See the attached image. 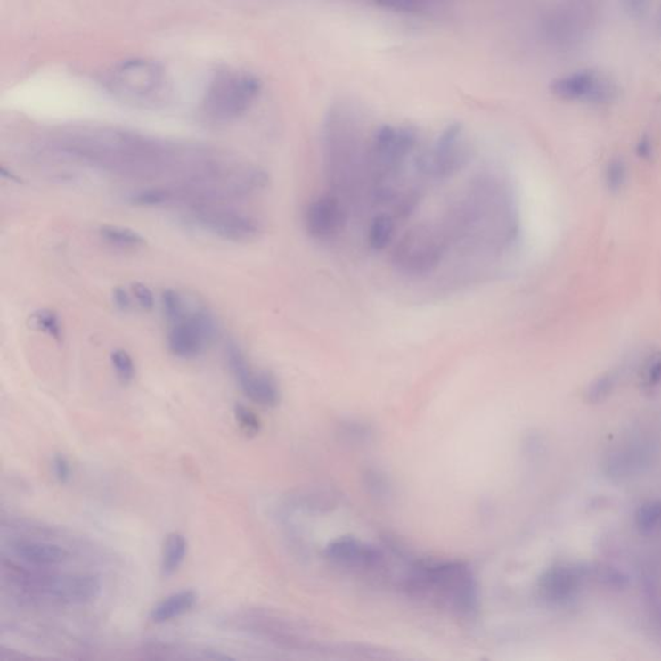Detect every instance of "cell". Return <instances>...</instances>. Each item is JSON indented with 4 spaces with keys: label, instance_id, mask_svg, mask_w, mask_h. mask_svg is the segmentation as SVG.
<instances>
[{
    "label": "cell",
    "instance_id": "obj_30",
    "mask_svg": "<svg viewBox=\"0 0 661 661\" xmlns=\"http://www.w3.org/2000/svg\"><path fill=\"white\" fill-rule=\"evenodd\" d=\"M111 364H113L115 373L122 384H129L136 376V366L134 359L128 352L123 349H117L111 353Z\"/></svg>",
    "mask_w": 661,
    "mask_h": 661
},
{
    "label": "cell",
    "instance_id": "obj_23",
    "mask_svg": "<svg viewBox=\"0 0 661 661\" xmlns=\"http://www.w3.org/2000/svg\"><path fill=\"white\" fill-rule=\"evenodd\" d=\"M30 324L33 329L47 333L54 340L61 341L64 338L61 319L56 312L51 309H39L30 315Z\"/></svg>",
    "mask_w": 661,
    "mask_h": 661
},
{
    "label": "cell",
    "instance_id": "obj_22",
    "mask_svg": "<svg viewBox=\"0 0 661 661\" xmlns=\"http://www.w3.org/2000/svg\"><path fill=\"white\" fill-rule=\"evenodd\" d=\"M395 218L388 214L378 215L371 223L369 230V243L375 251H382L392 243L395 238Z\"/></svg>",
    "mask_w": 661,
    "mask_h": 661
},
{
    "label": "cell",
    "instance_id": "obj_9",
    "mask_svg": "<svg viewBox=\"0 0 661 661\" xmlns=\"http://www.w3.org/2000/svg\"><path fill=\"white\" fill-rule=\"evenodd\" d=\"M183 223L192 229L234 243L251 242L261 233V224L257 218L230 208L229 204L184 209Z\"/></svg>",
    "mask_w": 661,
    "mask_h": 661
},
{
    "label": "cell",
    "instance_id": "obj_19",
    "mask_svg": "<svg viewBox=\"0 0 661 661\" xmlns=\"http://www.w3.org/2000/svg\"><path fill=\"white\" fill-rule=\"evenodd\" d=\"M339 499L335 493L323 487L306 488L292 496V504L301 510L312 513H327L338 505Z\"/></svg>",
    "mask_w": 661,
    "mask_h": 661
},
{
    "label": "cell",
    "instance_id": "obj_32",
    "mask_svg": "<svg viewBox=\"0 0 661 661\" xmlns=\"http://www.w3.org/2000/svg\"><path fill=\"white\" fill-rule=\"evenodd\" d=\"M234 416L240 425L241 430L247 437H255L261 432V421L254 411L243 404H235Z\"/></svg>",
    "mask_w": 661,
    "mask_h": 661
},
{
    "label": "cell",
    "instance_id": "obj_28",
    "mask_svg": "<svg viewBox=\"0 0 661 661\" xmlns=\"http://www.w3.org/2000/svg\"><path fill=\"white\" fill-rule=\"evenodd\" d=\"M339 432L345 441L353 445L369 444L373 437L372 428L358 420H345Z\"/></svg>",
    "mask_w": 661,
    "mask_h": 661
},
{
    "label": "cell",
    "instance_id": "obj_8",
    "mask_svg": "<svg viewBox=\"0 0 661 661\" xmlns=\"http://www.w3.org/2000/svg\"><path fill=\"white\" fill-rule=\"evenodd\" d=\"M447 249L445 237L438 229L420 224L407 230L393 249L392 263L402 274L421 277L441 264Z\"/></svg>",
    "mask_w": 661,
    "mask_h": 661
},
{
    "label": "cell",
    "instance_id": "obj_12",
    "mask_svg": "<svg viewBox=\"0 0 661 661\" xmlns=\"http://www.w3.org/2000/svg\"><path fill=\"white\" fill-rule=\"evenodd\" d=\"M554 96L565 102H582L605 106L616 102L619 86L611 77L596 70H580L553 80L551 86Z\"/></svg>",
    "mask_w": 661,
    "mask_h": 661
},
{
    "label": "cell",
    "instance_id": "obj_25",
    "mask_svg": "<svg viewBox=\"0 0 661 661\" xmlns=\"http://www.w3.org/2000/svg\"><path fill=\"white\" fill-rule=\"evenodd\" d=\"M619 371L616 370L608 371L603 375L598 376L596 380L592 382L586 389V401L591 402V404L605 401L614 392L617 382H619Z\"/></svg>",
    "mask_w": 661,
    "mask_h": 661
},
{
    "label": "cell",
    "instance_id": "obj_13",
    "mask_svg": "<svg viewBox=\"0 0 661 661\" xmlns=\"http://www.w3.org/2000/svg\"><path fill=\"white\" fill-rule=\"evenodd\" d=\"M226 361L235 381L252 402L270 408L280 404L281 389L277 379L267 371L255 370L237 344L230 343L226 347Z\"/></svg>",
    "mask_w": 661,
    "mask_h": 661
},
{
    "label": "cell",
    "instance_id": "obj_1",
    "mask_svg": "<svg viewBox=\"0 0 661 661\" xmlns=\"http://www.w3.org/2000/svg\"><path fill=\"white\" fill-rule=\"evenodd\" d=\"M45 151L114 176L163 183L202 174L224 159L200 146L106 127L60 132L47 140Z\"/></svg>",
    "mask_w": 661,
    "mask_h": 661
},
{
    "label": "cell",
    "instance_id": "obj_17",
    "mask_svg": "<svg viewBox=\"0 0 661 661\" xmlns=\"http://www.w3.org/2000/svg\"><path fill=\"white\" fill-rule=\"evenodd\" d=\"M12 553L31 567L51 568L69 559V551L60 545L34 540H17L12 543Z\"/></svg>",
    "mask_w": 661,
    "mask_h": 661
},
{
    "label": "cell",
    "instance_id": "obj_7",
    "mask_svg": "<svg viewBox=\"0 0 661 661\" xmlns=\"http://www.w3.org/2000/svg\"><path fill=\"white\" fill-rule=\"evenodd\" d=\"M167 74L155 60L132 57L109 69L105 87L118 99L132 103L158 102L165 94Z\"/></svg>",
    "mask_w": 661,
    "mask_h": 661
},
{
    "label": "cell",
    "instance_id": "obj_3",
    "mask_svg": "<svg viewBox=\"0 0 661 661\" xmlns=\"http://www.w3.org/2000/svg\"><path fill=\"white\" fill-rule=\"evenodd\" d=\"M401 586L408 596L433 600L462 619L478 616V580L467 563L415 560L404 568Z\"/></svg>",
    "mask_w": 661,
    "mask_h": 661
},
{
    "label": "cell",
    "instance_id": "obj_2",
    "mask_svg": "<svg viewBox=\"0 0 661 661\" xmlns=\"http://www.w3.org/2000/svg\"><path fill=\"white\" fill-rule=\"evenodd\" d=\"M267 183L269 176L260 167L224 159L202 174L137 189L128 195V202L137 207L183 209L230 204L257 194Z\"/></svg>",
    "mask_w": 661,
    "mask_h": 661
},
{
    "label": "cell",
    "instance_id": "obj_31",
    "mask_svg": "<svg viewBox=\"0 0 661 661\" xmlns=\"http://www.w3.org/2000/svg\"><path fill=\"white\" fill-rule=\"evenodd\" d=\"M641 381L645 389L652 390L661 384V352L649 356L641 371Z\"/></svg>",
    "mask_w": 661,
    "mask_h": 661
},
{
    "label": "cell",
    "instance_id": "obj_26",
    "mask_svg": "<svg viewBox=\"0 0 661 661\" xmlns=\"http://www.w3.org/2000/svg\"><path fill=\"white\" fill-rule=\"evenodd\" d=\"M160 304H162L163 315L169 323L178 321L189 309V301L186 300L185 296L174 289H167L162 292Z\"/></svg>",
    "mask_w": 661,
    "mask_h": 661
},
{
    "label": "cell",
    "instance_id": "obj_21",
    "mask_svg": "<svg viewBox=\"0 0 661 661\" xmlns=\"http://www.w3.org/2000/svg\"><path fill=\"white\" fill-rule=\"evenodd\" d=\"M103 242L122 249H137L145 246L146 240L136 230L117 225H103L99 230Z\"/></svg>",
    "mask_w": 661,
    "mask_h": 661
},
{
    "label": "cell",
    "instance_id": "obj_37",
    "mask_svg": "<svg viewBox=\"0 0 661 661\" xmlns=\"http://www.w3.org/2000/svg\"><path fill=\"white\" fill-rule=\"evenodd\" d=\"M113 303L118 310L127 313L134 307V295L123 287H117L113 291Z\"/></svg>",
    "mask_w": 661,
    "mask_h": 661
},
{
    "label": "cell",
    "instance_id": "obj_16",
    "mask_svg": "<svg viewBox=\"0 0 661 661\" xmlns=\"http://www.w3.org/2000/svg\"><path fill=\"white\" fill-rule=\"evenodd\" d=\"M304 223L307 234L314 240H332L347 224V207L335 192L319 195L307 204Z\"/></svg>",
    "mask_w": 661,
    "mask_h": 661
},
{
    "label": "cell",
    "instance_id": "obj_38",
    "mask_svg": "<svg viewBox=\"0 0 661 661\" xmlns=\"http://www.w3.org/2000/svg\"><path fill=\"white\" fill-rule=\"evenodd\" d=\"M636 151L638 157L642 158V159H651L652 154H654V146H652L651 140L648 136H643L642 139L638 141Z\"/></svg>",
    "mask_w": 661,
    "mask_h": 661
},
{
    "label": "cell",
    "instance_id": "obj_6",
    "mask_svg": "<svg viewBox=\"0 0 661 661\" xmlns=\"http://www.w3.org/2000/svg\"><path fill=\"white\" fill-rule=\"evenodd\" d=\"M263 91V82L254 73L225 70L211 80L203 100V113L209 120L228 123L251 109Z\"/></svg>",
    "mask_w": 661,
    "mask_h": 661
},
{
    "label": "cell",
    "instance_id": "obj_27",
    "mask_svg": "<svg viewBox=\"0 0 661 661\" xmlns=\"http://www.w3.org/2000/svg\"><path fill=\"white\" fill-rule=\"evenodd\" d=\"M628 166L622 158H614L606 165L605 184L610 192L617 194L628 183Z\"/></svg>",
    "mask_w": 661,
    "mask_h": 661
},
{
    "label": "cell",
    "instance_id": "obj_18",
    "mask_svg": "<svg viewBox=\"0 0 661 661\" xmlns=\"http://www.w3.org/2000/svg\"><path fill=\"white\" fill-rule=\"evenodd\" d=\"M198 600L197 592L181 591L163 598L151 611V620L155 624L172 622L194 608Z\"/></svg>",
    "mask_w": 661,
    "mask_h": 661
},
{
    "label": "cell",
    "instance_id": "obj_36",
    "mask_svg": "<svg viewBox=\"0 0 661 661\" xmlns=\"http://www.w3.org/2000/svg\"><path fill=\"white\" fill-rule=\"evenodd\" d=\"M651 0H620L624 12L631 19H641L646 12Z\"/></svg>",
    "mask_w": 661,
    "mask_h": 661
},
{
    "label": "cell",
    "instance_id": "obj_39",
    "mask_svg": "<svg viewBox=\"0 0 661 661\" xmlns=\"http://www.w3.org/2000/svg\"><path fill=\"white\" fill-rule=\"evenodd\" d=\"M574 2L586 8V10L592 11V12L598 13L603 0H574Z\"/></svg>",
    "mask_w": 661,
    "mask_h": 661
},
{
    "label": "cell",
    "instance_id": "obj_10",
    "mask_svg": "<svg viewBox=\"0 0 661 661\" xmlns=\"http://www.w3.org/2000/svg\"><path fill=\"white\" fill-rule=\"evenodd\" d=\"M169 327L167 347L172 355L194 359L202 355L217 338V323L206 307L189 306L185 314Z\"/></svg>",
    "mask_w": 661,
    "mask_h": 661
},
{
    "label": "cell",
    "instance_id": "obj_15",
    "mask_svg": "<svg viewBox=\"0 0 661 661\" xmlns=\"http://www.w3.org/2000/svg\"><path fill=\"white\" fill-rule=\"evenodd\" d=\"M324 556L336 567L359 573H376L388 565L387 553L382 549L352 536L332 540L324 549Z\"/></svg>",
    "mask_w": 661,
    "mask_h": 661
},
{
    "label": "cell",
    "instance_id": "obj_20",
    "mask_svg": "<svg viewBox=\"0 0 661 661\" xmlns=\"http://www.w3.org/2000/svg\"><path fill=\"white\" fill-rule=\"evenodd\" d=\"M188 539L180 533H171L166 537L163 544L160 573L163 577L176 574L188 556Z\"/></svg>",
    "mask_w": 661,
    "mask_h": 661
},
{
    "label": "cell",
    "instance_id": "obj_35",
    "mask_svg": "<svg viewBox=\"0 0 661 661\" xmlns=\"http://www.w3.org/2000/svg\"><path fill=\"white\" fill-rule=\"evenodd\" d=\"M52 470H53L54 478L60 482V484H68L71 479V465L69 460L65 458L61 453H57L52 459Z\"/></svg>",
    "mask_w": 661,
    "mask_h": 661
},
{
    "label": "cell",
    "instance_id": "obj_24",
    "mask_svg": "<svg viewBox=\"0 0 661 661\" xmlns=\"http://www.w3.org/2000/svg\"><path fill=\"white\" fill-rule=\"evenodd\" d=\"M636 525L640 533L652 534L661 527V499L649 500L637 509Z\"/></svg>",
    "mask_w": 661,
    "mask_h": 661
},
{
    "label": "cell",
    "instance_id": "obj_33",
    "mask_svg": "<svg viewBox=\"0 0 661 661\" xmlns=\"http://www.w3.org/2000/svg\"><path fill=\"white\" fill-rule=\"evenodd\" d=\"M375 2L384 10L399 13L419 12L424 4V0H375Z\"/></svg>",
    "mask_w": 661,
    "mask_h": 661
},
{
    "label": "cell",
    "instance_id": "obj_40",
    "mask_svg": "<svg viewBox=\"0 0 661 661\" xmlns=\"http://www.w3.org/2000/svg\"><path fill=\"white\" fill-rule=\"evenodd\" d=\"M657 33H659V36L661 38V4L659 8V12H657Z\"/></svg>",
    "mask_w": 661,
    "mask_h": 661
},
{
    "label": "cell",
    "instance_id": "obj_34",
    "mask_svg": "<svg viewBox=\"0 0 661 661\" xmlns=\"http://www.w3.org/2000/svg\"><path fill=\"white\" fill-rule=\"evenodd\" d=\"M131 292L141 309L146 310V312L153 309L155 306L154 293L146 284L136 282V283L132 284Z\"/></svg>",
    "mask_w": 661,
    "mask_h": 661
},
{
    "label": "cell",
    "instance_id": "obj_5",
    "mask_svg": "<svg viewBox=\"0 0 661 661\" xmlns=\"http://www.w3.org/2000/svg\"><path fill=\"white\" fill-rule=\"evenodd\" d=\"M3 566L14 585L56 602L82 605L96 600L102 593V583L92 575L43 573L39 567L33 570L12 562H4Z\"/></svg>",
    "mask_w": 661,
    "mask_h": 661
},
{
    "label": "cell",
    "instance_id": "obj_4",
    "mask_svg": "<svg viewBox=\"0 0 661 661\" xmlns=\"http://www.w3.org/2000/svg\"><path fill=\"white\" fill-rule=\"evenodd\" d=\"M323 143L327 177L335 194H356L364 175L369 177V145L364 143L361 123L352 109L338 105L327 114Z\"/></svg>",
    "mask_w": 661,
    "mask_h": 661
},
{
    "label": "cell",
    "instance_id": "obj_11",
    "mask_svg": "<svg viewBox=\"0 0 661 661\" xmlns=\"http://www.w3.org/2000/svg\"><path fill=\"white\" fill-rule=\"evenodd\" d=\"M469 162V149L464 139V129L459 123L448 126L439 135L429 151L416 160L421 174L433 178H447L458 174Z\"/></svg>",
    "mask_w": 661,
    "mask_h": 661
},
{
    "label": "cell",
    "instance_id": "obj_29",
    "mask_svg": "<svg viewBox=\"0 0 661 661\" xmlns=\"http://www.w3.org/2000/svg\"><path fill=\"white\" fill-rule=\"evenodd\" d=\"M364 486L371 496L379 500L388 499L392 495V485L384 473L378 469H369L363 474Z\"/></svg>",
    "mask_w": 661,
    "mask_h": 661
},
{
    "label": "cell",
    "instance_id": "obj_14",
    "mask_svg": "<svg viewBox=\"0 0 661 661\" xmlns=\"http://www.w3.org/2000/svg\"><path fill=\"white\" fill-rule=\"evenodd\" d=\"M591 570L576 563L551 565L537 580V597L548 606H565L579 596Z\"/></svg>",
    "mask_w": 661,
    "mask_h": 661
}]
</instances>
